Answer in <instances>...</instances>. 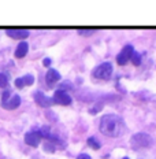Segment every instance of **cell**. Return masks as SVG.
I'll use <instances>...</instances> for the list:
<instances>
[{"label": "cell", "mask_w": 156, "mask_h": 159, "mask_svg": "<svg viewBox=\"0 0 156 159\" xmlns=\"http://www.w3.org/2000/svg\"><path fill=\"white\" fill-rule=\"evenodd\" d=\"M96 32V29H78V34L81 36H91Z\"/></svg>", "instance_id": "5bb4252c"}, {"label": "cell", "mask_w": 156, "mask_h": 159, "mask_svg": "<svg viewBox=\"0 0 156 159\" xmlns=\"http://www.w3.org/2000/svg\"><path fill=\"white\" fill-rule=\"evenodd\" d=\"M154 140L152 137L147 133H136L130 139V144L133 150H141V148H148L151 147Z\"/></svg>", "instance_id": "7a4b0ae2"}, {"label": "cell", "mask_w": 156, "mask_h": 159, "mask_svg": "<svg viewBox=\"0 0 156 159\" xmlns=\"http://www.w3.org/2000/svg\"><path fill=\"white\" fill-rule=\"evenodd\" d=\"M54 102H56V103H59V104H63V106H69V104H71L73 100L67 92L59 89V91H56L54 93Z\"/></svg>", "instance_id": "52a82bcc"}, {"label": "cell", "mask_w": 156, "mask_h": 159, "mask_svg": "<svg viewBox=\"0 0 156 159\" xmlns=\"http://www.w3.org/2000/svg\"><path fill=\"white\" fill-rule=\"evenodd\" d=\"M133 52H134V48H133V45L127 44L125 48H122V51L118 54L117 56V62L118 65H126L129 61L131 59V55Z\"/></svg>", "instance_id": "5b68a950"}, {"label": "cell", "mask_w": 156, "mask_h": 159, "mask_svg": "<svg viewBox=\"0 0 156 159\" xmlns=\"http://www.w3.org/2000/svg\"><path fill=\"white\" fill-rule=\"evenodd\" d=\"M34 100H36V103H38L41 107H51L52 104H54V99H51V98H48V96H45L44 93H42L41 91H37V92H34Z\"/></svg>", "instance_id": "ba28073f"}, {"label": "cell", "mask_w": 156, "mask_h": 159, "mask_svg": "<svg viewBox=\"0 0 156 159\" xmlns=\"http://www.w3.org/2000/svg\"><path fill=\"white\" fill-rule=\"evenodd\" d=\"M130 61L133 62V65H134V66H138V65H140L141 63V55L140 54H138V52H133V55H131V59H130Z\"/></svg>", "instance_id": "4fadbf2b"}, {"label": "cell", "mask_w": 156, "mask_h": 159, "mask_svg": "<svg viewBox=\"0 0 156 159\" xmlns=\"http://www.w3.org/2000/svg\"><path fill=\"white\" fill-rule=\"evenodd\" d=\"M21 104V98L18 95L10 96V91L6 89L2 95V106L6 108V110H15L16 107H19Z\"/></svg>", "instance_id": "3957f363"}, {"label": "cell", "mask_w": 156, "mask_h": 159, "mask_svg": "<svg viewBox=\"0 0 156 159\" xmlns=\"http://www.w3.org/2000/svg\"><path fill=\"white\" fill-rule=\"evenodd\" d=\"M88 144L91 145V147H93L95 150H97V148H100V143H97L95 137H91V139H88Z\"/></svg>", "instance_id": "9a60e30c"}, {"label": "cell", "mask_w": 156, "mask_h": 159, "mask_svg": "<svg viewBox=\"0 0 156 159\" xmlns=\"http://www.w3.org/2000/svg\"><path fill=\"white\" fill-rule=\"evenodd\" d=\"M123 159H129V158H123Z\"/></svg>", "instance_id": "d6986e66"}, {"label": "cell", "mask_w": 156, "mask_h": 159, "mask_svg": "<svg viewBox=\"0 0 156 159\" xmlns=\"http://www.w3.org/2000/svg\"><path fill=\"white\" fill-rule=\"evenodd\" d=\"M28 49H29V44L26 41L19 43V45L15 49V56L16 58H24V56L28 54Z\"/></svg>", "instance_id": "7c38bea8"}, {"label": "cell", "mask_w": 156, "mask_h": 159, "mask_svg": "<svg viewBox=\"0 0 156 159\" xmlns=\"http://www.w3.org/2000/svg\"><path fill=\"white\" fill-rule=\"evenodd\" d=\"M6 34L10 36L12 39H26L29 36V30L28 29H7L6 30Z\"/></svg>", "instance_id": "9c48e42d"}, {"label": "cell", "mask_w": 156, "mask_h": 159, "mask_svg": "<svg viewBox=\"0 0 156 159\" xmlns=\"http://www.w3.org/2000/svg\"><path fill=\"white\" fill-rule=\"evenodd\" d=\"M41 133L37 130H33V132H29V133L25 134V143L30 147H37L41 141Z\"/></svg>", "instance_id": "8992f818"}, {"label": "cell", "mask_w": 156, "mask_h": 159, "mask_svg": "<svg viewBox=\"0 0 156 159\" xmlns=\"http://www.w3.org/2000/svg\"><path fill=\"white\" fill-rule=\"evenodd\" d=\"M33 82H34V77H33L32 74H26L24 77H19L15 80V87L16 88H24V87H29V85H32Z\"/></svg>", "instance_id": "30bf717a"}, {"label": "cell", "mask_w": 156, "mask_h": 159, "mask_svg": "<svg viewBox=\"0 0 156 159\" xmlns=\"http://www.w3.org/2000/svg\"><path fill=\"white\" fill-rule=\"evenodd\" d=\"M112 74V65L108 63V62H104L100 66L93 70V77L97 80H108Z\"/></svg>", "instance_id": "277c9868"}, {"label": "cell", "mask_w": 156, "mask_h": 159, "mask_svg": "<svg viewBox=\"0 0 156 159\" xmlns=\"http://www.w3.org/2000/svg\"><path fill=\"white\" fill-rule=\"evenodd\" d=\"M51 65V61L49 59H44V66H49Z\"/></svg>", "instance_id": "ac0fdd59"}, {"label": "cell", "mask_w": 156, "mask_h": 159, "mask_svg": "<svg viewBox=\"0 0 156 159\" xmlns=\"http://www.w3.org/2000/svg\"><path fill=\"white\" fill-rule=\"evenodd\" d=\"M77 159H92L91 157H89L88 154H81V155H78V158Z\"/></svg>", "instance_id": "e0dca14e"}, {"label": "cell", "mask_w": 156, "mask_h": 159, "mask_svg": "<svg viewBox=\"0 0 156 159\" xmlns=\"http://www.w3.org/2000/svg\"><path fill=\"white\" fill-rule=\"evenodd\" d=\"M8 84L7 81V77H6V74H0V87L2 88H6Z\"/></svg>", "instance_id": "2e32d148"}, {"label": "cell", "mask_w": 156, "mask_h": 159, "mask_svg": "<svg viewBox=\"0 0 156 159\" xmlns=\"http://www.w3.org/2000/svg\"><path fill=\"white\" fill-rule=\"evenodd\" d=\"M125 130V124L121 117L115 114H107L100 119V132L108 137H118Z\"/></svg>", "instance_id": "6da1fadb"}, {"label": "cell", "mask_w": 156, "mask_h": 159, "mask_svg": "<svg viewBox=\"0 0 156 159\" xmlns=\"http://www.w3.org/2000/svg\"><path fill=\"white\" fill-rule=\"evenodd\" d=\"M62 78L60 73H59L58 70H55V69H49V70L47 71V81L49 85L55 84V82H58L59 80Z\"/></svg>", "instance_id": "8fae6325"}]
</instances>
